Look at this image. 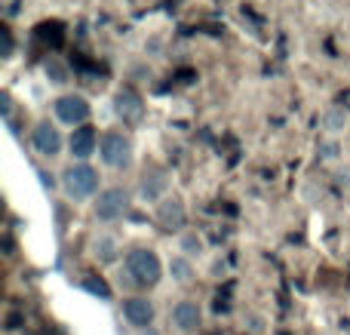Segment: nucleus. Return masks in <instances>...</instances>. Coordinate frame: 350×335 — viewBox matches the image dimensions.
<instances>
[{
	"mask_svg": "<svg viewBox=\"0 0 350 335\" xmlns=\"http://www.w3.org/2000/svg\"><path fill=\"white\" fill-rule=\"evenodd\" d=\"M320 123H323V129H326V133L335 139V135H338L341 129L347 126V111H345V108H338V105H332V108L323 111Z\"/></svg>",
	"mask_w": 350,
	"mask_h": 335,
	"instance_id": "2eb2a0df",
	"label": "nucleus"
},
{
	"mask_svg": "<svg viewBox=\"0 0 350 335\" xmlns=\"http://www.w3.org/2000/svg\"><path fill=\"white\" fill-rule=\"evenodd\" d=\"M43 71H46V80L55 86H65L68 80H71V74H68V68L62 65L59 59H46V65H43Z\"/></svg>",
	"mask_w": 350,
	"mask_h": 335,
	"instance_id": "a211bd4d",
	"label": "nucleus"
},
{
	"mask_svg": "<svg viewBox=\"0 0 350 335\" xmlns=\"http://www.w3.org/2000/svg\"><path fill=\"white\" fill-rule=\"evenodd\" d=\"M187 222V213H185V203L178 200V197H166L163 203L157 206V225L163 228V231H181Z\"/></svg>",
	"mask_w": 350,
	"mask_h": 335,
	"instance_id": "9d476101",
	"label": "nucleus"
},
{
	"mask_svg": "<svg viewBox=\"0 0 350 335\" xmlns=\"http://www.w3.org/2000/svg\"><path fill=\"white\" fill-rule=\"evenodd\" d=\"M53 111L55 117H59L65 126H86V120H90V102H86L83 96H74V92H68V96H59L53 102Z\"/></svg>",
	"mask_w": 350,
	"mask_h": 335,
	"instance_id": "39448f33",
	"label": "nucleus"
},
{
	"mask_svg": "<svg viewBox=\"0 0 350 335\" xmlns=\"http://www.w3.org/2000/svg\"><path fill=\"white\" fill-rule=\"evenodd\" d=\"M154 317H157V308H154L151 299H145V295H129V299H123V320H126L129 326H135L139 332L154 326Z\"/></svg>",
	"mask_w": 350,
	"mask_h": 335,
	"instance_id": "0eeeda50",
	"label": "nucleus"
},
{
	"mask_svg": "<svg viewBox=\"0 0 350 335\" xmlns=\"http://www.w3.org/2000/svg\"><path fill=\"white\" fill-rule=\"evenodd\" d=\"M139 335H163V332H160V330H157V326H148V330H142Z\"/></svg>",
	"mask_w": 350,
	"mask_h": 335,
	"instance_id": "a878e982",
	"label": "nucleus"
},
{
	"mask_svg": "<svg viewBox=\"0 0 350 335\" xmlns=\"http://www.w3.org/2000/svg\"><path fill=\"white\" fill-rule=\"evenodd\" d=\"M166 271H170V277L175 283H191L193 280V262L185 256H172L170 265H166Z\"/></svg>",
	"mask_w": 350,
	"mask_h": 335,
	"instance_id": "f3484780",
	"label": "nucleus"
},
{
	"mask_svg": "<svg viewBox=\"0 0 350 335\" xmlns=\"http://www.w3.org/2000/svg\"><path fill=\"white\" fill-rule=\"evenodd\" d=\"M243 326H246L252 335H265L267 320H265V314H246V317H243Z\"/></svg>",
	"mask_w": 350,
	"mask_h": 335,
	"instance_id": "aec40b11",
	"label": "nucleus"
},
{
	"mask_svg": "<svg viewBox=\"0 0 350 335\" xmlns=\"http://www.w3.org/2000/svg\"><path fill=\"white\" fill-rule=\"evenodd\" d=\"M62 191L68 200H90L98 191V172L90 163H71L62 172Z\"/></svg>",
	"mask_w": 350,
	"mask_h": 335,
	"instance_id": "f03ea898",
	"label": "nucleus"
},
{
	"mask_svg": "<svg viewBox=\"0 0 350 335\" xmlns=\"http://www.w3.org/2000/svg\"><path fill=\"white\" fill-rule=\"evenodd\" d=\"M126 209H129V191L120 188V185L98 191V197L92 200V213H96V219L105 222V225H108V222L123 219Z\"/></svg>",
	"mask_w": 350,
	"mask_h": 335,
	"instance_id": "20e7f679",
	"label": "nucleus"
},
{
	"mask_svg": "<svg viewBox=\"0 0 350 335\" xmlns=\"http://www.w3.org/2000/svg\"><path fill=\"white\" fill-rule=\"evenodd\" d=\"M80 289L90 293L92 299H98V302H111V286L105 283V277H96V274L80 277Z\"/></svg>",
	"mask_w": 350,
	"mask_h": 335,
	"instance_id": "dca6fc26",
	"label": "nucleus"
},
{
	"mask_svg": "<svg viewBox=\"0 0 350 335\" xmlns=\"http://www.w3.org/2000/svg\"><path fill=\"white\" fill-rule=\"evenodd\" d=\"M31 145H34V151L40 154V157L53 160L62 154V133L49 120H43V123H37L34 135H31Z\"/></svg>",
	"mask_w": 350,
	"mask_h": 335,
	"instance_id": "6e6552de",
	"label": "nucleus"
},
{
	"mask_svg": "<svg viewBox=\"0 0 350 335\" xmlns=\"http://www.w3.org/2000/svg\"><path fill=\"white\" fill-rule=\"evenodd\" d=\"M123 268H126V274L133 277V283L139 289H154L160 280H163V262H160L157 252L145 250V246L126 252V262H123Z\"/></svg>",
	"mask_w": 350,
	"mask_h": 335,
	"instance_id": "f257e3e1",
	"label": "nucleus"
},
{
	"mask_svg": "<svg viewBox=\"0 0 350 335\" xmlns=\"http://www.w3.org/2000/svg\"><path fill=\"white\" fill-rule=\"evenodd\" d=\"M0 114H3L6 123L12 120V98H10V92H3V96H0Z\"/></svg>",
	"mask_w": 350,
	"mask_h": 335,
	"instance_id": "4be33fe9",
	"label": "nucleus"
},
{
	"mask_svg": "<svg viewBox=\"0 0 350 335\" xmlns=\"http://www.w3.org/2000/svg\"><path fill=\"white\" fill-rule=\"evenodd\" d=\"M114 114L120 117L123 123H135L145 114V105H142V96L135 90H120L114 98Z\"/></svg>",
	"mask_w": 350,
	"mask_h": 335,
	"instance_id": "f8f14e48",
	"label": "nucleus"
},
{
	"mask_svg": "<svg viewBox=\"0 0 350 335\" xmlns=\"http://www.w3.org/2000/svg\"><path fill=\"white\" fill-rule=\"evenodd\" d=\"M98 157L111 170H129L133 166V142H129V135L117 133V129L105 133L102 142H98Z\"/></svg>",
	"mask_w": 350,
	"mask_h": 335,
	"instance_id": "7ed1b4c3",
	"label": "nucleus"
},
{
	"mask_svg": "<svg viewBox=\"0 0 350 335\" xmlns=\"http://www.w3.org/2000/svg\"><path fill=\"white\" fill-rule=\"evenodd\" d=\"M317 157L320 160H338L341 157V142L338 139H323L317 145Z\"/></svg>",
	"mask_w": 350,
	"mask_h": 335,
	"instance_id": "6ab92c4d",
	"label": "nucleus"
},
{
	"mask_svg": "<svg viewBox=\"0 0 350 335\" xmlns=\"http://www.w3.org/2000/svg\"><path fill=\"white\" fill-rule=\"evenodd\" d=\"M10 55H12V37L3 31V59H10Z\"/></svg>",
	"mask_w": 350,
	"mask_h": 335,
	"instance_id": "393cba45",
	"label": "nucleus"
},
{
	"mask_svg": "<svg viewBox=\"0 0 350 335\" xmlns=\"http://www.w3.org/2000/svg\"><path fill=\"white\" fill-rule=\"evenodd\" d=\"M96 148H98V133L86 123V126H77V129H71V139H68V151H71V157L74 160H90L92 154H96Z\"/></svg>",
	"mask_w": 350,
	"mask_h": 335,
	"instance_id": "1a4fd4ad",
	"label": "nucleus"
},
{
	"mask_svg": "<svg viewBox=\"0 0 350 335\" xmlns=\"http://www.w3.org/2000/svg\"><path fill=\"white\" fill-rule=\"evenodd\" d=\"M335 182H338L341 188H350V166H345V170L335 172Z\"/></svg>",
	"mask_w": 350,
	"mask_h": 335,
	"instance_id": "b1692460",
	"label": "nucleus"
},
{
	"mask_svg": "<svg viewBox=\"0 0 350 335\" xmlns=\"http://www.w3.org/2000/svg\"><path fill=\"white\" fill-rule=\"evenodd\" d=\"M170 323H172V330L175 332H181V335H193L203 326V308L197 305L193 299H181V302H175L172 305V311H170Z\"/></svg>",
	"mask_w": 350,
	"mask_h": 335,
	"instance_id": "423d86ee",
	"label": "nucleus"
},
{
	"mask_svg": "<svg viewBox=\"0 0 350 335\" xmlns=\"http://www.w3.org/2000/svg\"><path fill=\"white\" fill-rule=\"evenodd\" d=\"M22 326H25V317H22V314H16V311L6 314V332H16V330H22Z\"/></svg>",
	"mask_w": 350,
	"mask_h": 335,
	"instance_id": "412c9836",
	"label": "nucleus"
},
{
	"mask_svg": "<svg viewBox=\"0 0 350 335\" xmlns=\"http://www.w3.org/2000/svg\"><path fill=\"white\" fill-rule=\"evenodd\" d=\"M37 176H40V185H43V188H46V191H55V185H59V182H55V178L49 176L46 170H37Z\"/></svg>",
	"mask_w": 350,
	"mask_h": 335,
	"instance_id": "5701e85b",
	"label": "nucleus"
},
{
	"mask_svg": "<svg viewBox=\"0 0 350 335\" xmlns=\"http://www.w3.org/2000/svg\"><path fill=\"white\" fill-rule=\"evenodd\" d=\"M206 252V240H203V234L200 231H181V237H178V256H185V258H200Z\"/></svg>",
	"mask_w": 350,
	"mask_h": 335,
	"instance_id": "4468645a",
	"label": "nucleus"
},
{
	"mask_svg": "<svg viewBox=\"0 0 350 335\" xmlns=\"http://www.w3.org/2000/svg\"><path fill=\"white\" fill-rule=\"evenodd\" d=\"M166 188H170V178H166V172L151 170V172H145V176H142L139 197L145 203H163L166 200Z\"/></svg>",
	"mask_w": 350,
	"mask_h": 335,
	"instance_id": "9b49d317",
	"label": "nucleus"
},
{
	"mask_svg": "<svg viewBox=\"0 0 350 335\" xmlns=\"http://www.w3.org/2000/svg\"><path fill=\"white\" fill-rule=\"evenodd\" d=\"M90 256L96 258L98 265H114L117 258H120V243H117V237H111V234H96V237L90 240Z\"/></svg>",
	"mask_w": 350,
	"mask_h": 335,
	"instance_id": "ddd939ff",
	"label": "nucleus"
}]
</instances>
